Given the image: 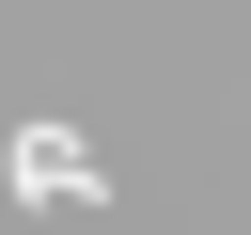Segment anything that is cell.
Listing matches in <instances>:
<instances>
[{"mask_svg":"<svg viewBox=\"0 0 251 235\" xmlns=\"http://www.w3.org/2000/svg\"><path fill=\"white\" fill-rule=\"evenodd\" d=\"M0 188H16V204H110V172L78 157V125H16V157H0Z\"/></svg>","mask_w":251,"mask_h":235,"instance_id":"obj_1","label":"cell"}]
</instances>
